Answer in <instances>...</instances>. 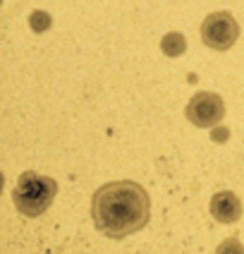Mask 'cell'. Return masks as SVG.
I'll return each mask as SVG.
<instances>
[{"mask_svg": "<svg viewBox=\"0 0 244 254\" xmlns=\"http://www.w3.org/2000/svg\"><path fill=\"white\" fill-rule=\"evenodd\" d=\"M55 194H57V183L53 178L27 170V173H22L17 178V185L12 190V201L19 213H24L29 218H36V216H41V213L50 209Z\"/></svg>", "mask_w": 244, "mask_h": 254, "instance_id": "2", "label": "cell"}, {"mask_svg": "<svg viewBox=\"0 0 244 254\" xmlns=\"http://www.w3.org/2000/svg\"><path fill=\"white\" fill-rule=\"evenodd\" d=\"M53 24V19H50V14L43 12V10H36V12H31L29 17V27L34 29L36 34H43V31H48Z\"/></svg>", "mask_w": 244, "mask_h": 254, "instance_id": "7", "label": "cell"}, {"mask_svg": "<svg viewBox=\"0 0 244 254\" xmlns=\"http://www.w3.org/2000/svg\"><path fill=\"white\" fill-rule=\"evenodd\" d=\"M160 51L168 58H180L187 51V39L180 31H168V34L160 39Z\"/></svg>", "mask_w": 244, "mask_h": 254, "instance_id": "6", "label": "cell"}, {"mask_svg": "<svg viewBox=\"0 0 244 254\" xmlns=\"http://www.w3.org/2000/svg\"><path fill=\"white\" fill-rule=\"evenodd\" d=\"M185 115L194 127L211 129V127H215L225 118V103H223V99H220L218 94H213V91H199V94H194L192 101L187 103Z\"/></svg>", "mask_w": 244, "mask_h": 254, "instance_id": "4", "label": "cell"}, {"mask_svg": "<svg viewBox=\"0 0 244 254\" xmlns=\"http://www.w3.org/2000/svg\"><path fill=\"white\" fill-rule=\"evenodd\" d=\"M151 218V197L134 180L100 185L91 197V221L100 235L125 240L146 228Z\"/></svg>", "mask_w": 244, "mask_h": 254, "instance_id": "1", "label": "cell"}, {"mask_svg": "<svg viewBox=\"0 0 244 254\" xmlns=\"http://www.w3.org/2000/svg\"><path fill=\"white\" fill-rule=\"evenodd\" d=\"M240 39V24L228 10L211 12L201 24V41L211 51H230Z\"/></svg>", "mask_w": 244, "mask_h": 254, "instance_id": "3", "label": "cell"}, {"mask_svg": "<svg viewBox=\"0 0 244 254\" xmlns=\"http://www.w3.org/2000/svg\"><path fill=\"white\" fill-rule=\"evenodd\" d=\"M208 211L218 223L223 226H230V223H237L240 216H242V201L237 199L235 192L230 190H223V192H215L211 204H208Z\"/></svg>", "mask_w": 244, "mask_h": 254, "instance_id": "5", "label": "cell"}, {"mask_svg": "<svg viewBox=\"0 0 244 254\" xmlns=\"http://www.w3.org/2000/svg\"><path fill=\"white\" fill-rule=\"evenodd\" d=\"M215 254H244V245L237 238H228V240H223L218 245Z\"/></svg>", "mask_w": 244, "mask_h": 254, "instance_id": "8", "label": "cell"}]
</instances>
